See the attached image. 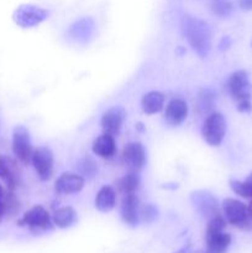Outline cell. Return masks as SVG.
Wrapping results in <instances>:
<instances>
[{
  "label": "cell",
  "mask_w": 252,
  "mask_h": 253,
  "mask_svg": "<svg viewBox=\"0 0 252 253\" xmlns=\"http://www.w3.org/2000/svg\"><path fill=\"white\" fill-rule=\"evenodd\" d=\"M182 29L193 51L200 58H207L211 49V31L208 22L187 15L182 20Z\"/></svg>",
  "instance_id": "6da1fadb"
},
{
  "label": "cell",
  "mask_w": 252,
  "mask_h": 253,
  "mask_svg": "<svg viewBox=\"0 0 252 253\" xmlns=\"http://www.w3.org/2000/svg\"><path fill=\"white\" fill-rule=\"evenodd\" d=\"M227 93L236 101L237 111L249 114L252 111V86L250 83L249 73L244 69L234 72L226 82Z\"/></svg>",
  "instance_id": "7a4b0ae2"
},
{
  "label": "cell",
  "mask_w": 252,
  "mask_h": 253,
  "mask_svg": "<svg viewBox=\"0 0 252 253\" xmlns=\"http://www.w3.org/2000/svg\"><path fill=\"white\" fill-rule=\"evenodd\" d=\"M226 220L221 214L209 219L205 232V245L209 253H226L232 241L231 235L225 232Z\"/></svg>",
  "instance_id": "3957f363"
},
{
  "label": "cell",
  "mask_w": 252,
  "mask_h": 253,
  "mask_svg": "<svg viewBox=\"0 0 252 253\" xmlns=\"http://www.w3.org/2000/svg\"><path fill=\"white\" fill-rule=\"evenodd\" d=\"M227 124L222 114L212 111L207 115L202 126V136L205 142L212 147H217L224 141L226 135Z\"/></svg>",
  "instance_id": "277c9868"
},
{
  "label": "cell",
  "mask_w": 252,
  "mask_h": 253,
  "mask_svg": "<svg viewBox=\"0 0 252 253\" xmlns=\"http://www.w3.org/2000/svg\"><path fill=\"white\" fill-rule=\"evenodd\" d=\"M222 212L224 217L230 225L240 230L251 229V216L249 212V207L240 200L234 198H226L222 200Z\"/></svg>",
  "instance_id": "5b68a950"
},
{
  "label": "cell",
  "mask_w": 252,
  "mask_h": 253,
  "mask_svg": "<svg viewBox=\"0 0 252 253\" xmlns=\"http://www.w3.org/2000/svg\"><path fill=\"white\" fill-rule=\"evenodd\" d=\"M19 226H26L32 234H41L52 230L53 221L49 212L42 205H35L31 209L27 210L21 219L17 221Z\"/></svg>",
  "instance_id": "8992f818"
},
{
  "label": "cell",
  "mask_w": 252,
  "mask_h": 253,
  "mask_svg": "<svg viewBox=\"0 0 252 253\" xmlns=\"http://www.w3.org/2000/svg\"><path fill=\"white\" fill-rule=\"evenodd\" d=\"M49 12L37 5L22 4L16 7L12 14V20L21 29H32L48 19Z\"/></svg>",
  "instance_id": "52a82bcc"
},
{
  "label": "cell",
  "mask_w": 252,
  "mask_h": 253,
  "mask_svg": "<svg viewBox=\"0 0 252 253\" xmlns=\"http://www.w3.org/2000/svg\"><path fill=\"white\" fill-rule=\"evenodd\" d=\"M11 148L12 153L16 157L19 162L22 165L27 166L31 163L32 153H34V148H32L31 138H30V132L25 126L17 125L12 130V138H11Z\"/></svg>",
  "instance_id": "ba28073f"
},
{
  "label": "cell",
  "mask_w": 252,
  "mask_h": 253,
  "mask_svg": "<svg viewBox=\"0 0 252 253\" xmlns=\"http://www.w3.org/2000/svg\"><path fill=\"white\" fill-rule=\"evenodd\" d=\"M31 163L35 168L37 177L42 182H47L53 177L54 172V158L53 152L47 146H41L34 150L31 157Z\"/></svg>",
  "instance_id": "9c48e42d"
},
{
  "label": "cell",
  "mask_w": 252,
  "mask_h": 253,
  "mask_svg": "<svg viewBox=\"0 0 252 253\" xmlns=\"http://www.w3.org/2000/svg\"><path fill=\"white\" fill-rule=\"evenodd\" d=\"M190 200L194 209L208 220L220 214V205L216 197L208 190H194L190 194Z\"/></svg>",
  "instance_id": "30bf717a"
},
{
  "label": "cell",
  "mask_w": 252,
  "mask_h": 253,
  "mask_svg": "<svg viewBox=\"0 0 252 253\" xmlns=\"http://www.w3.org/2000/svg\"><path fill=\"white\" fill-rule=\"evenodd\" d=\"M121 157L128 172H141L147 162L145 146L140 142H128L127 145H125Z\"/></svg>",
  "instance_id": "8fae6325"
},
{
  "label": "cell",
  "mask_w": 252,
  "mask_h": 253,
  "mask_svg": "<svg viewBox=\"0 0 252 253\" xmlns=\"http://www.w3.org/2000/svg\"><path fill=\"white\" fill-rule=\"evenodd\" d=\"M126 116H127V113H126L125 108L120 105L111 106L108 110L104 111L100 119V126L103 128V132L113 136L119 135L126 120Z\"/></svg>",
  "instance_id": "7c38bea8"
},
{
  "label": "cell",
  "mask_w": 252,
  "mask_h": 253,
  "mask_svg": "<svg viewBox=\"0 0 252 253\" xmlns=\"http://www.w3.org/2000/svg\"><path fill=\"white\" fill-rule=\"evenodd\" d=\"M0 179L5 183L6 189L15 192L21 184V172L14 158L6 155H0Z\"/></svg>",
  "instance_id": "4fadbf2b"
},
{
  "label": "cell",
  "mask_w": 252,
  "mask_h": 253,
  "mask_svg": "<svg viewBox=\"0 0 252 253\" xmlns=\"http://www.w3.org/2000/svg\"><path fill=\"white\" fill-rule=\"evenodd\" d=\"M96 25L94 19L91 17H82V19L77 20L73 24L69 26L67 35H68L69 40L79 44L88 43L89 40L94 36L95 32Z\"/></svg>",
  "instance_id": "5bb4252c"
},
{
  "label": "cell",
  "mask_w": 252,
  "mask_h": 253,
  "mask_svg": "<svg viewBox=\"0 0 252 253\" xmlns=\"http://www.w3.org/2000/svg\"><path fill=\"white\" fill-rule=\"evenodd\" d=\"M140 199L135 193L124 195L120 205V215L124 224L136 226L140 222Z\"/></svg>",
  "instance_id": "9a60e30c"
},
{
  "label": "cell",
  "mask_w": 252,
  "mask_h": 253,
  "mask_svg": "<svg viewBox=\"0 0 252 253\" xmlns=\"http://www.w3.org/2000/svg\"><path fill=\"white\" fill-rule=\"evenodd\" d=\"M84 183H85V179L78 173L66 172L62 173L57 178L56 183H54V189L58 194H77V193L82 192V189L84 188Z\"/></svg>",
  "instance_id": "2e32d148"
},
{
  "label": "cell",
  "mask_w": 252,
  "mask_h": 253,
  "mask_svg": "<svg viewBox=\"0 0 252 253\" xmlns=\"http://www.w3.org/2000/svg\"><path fill=\"white\" fill-rule=\"evenodd\" d=\"M188 105L183 99L175 98L169 100L166 106L165 120L170 126H179L187 120Z\"/></svg>",
  "instance_id": "e0dca14e"
},
{
  "label": "cell",
  "mask_w": 252,
  "mask_h": 253,
  "mask_svg": "<svg viewBox=\"0 0 252 253\" xmlns=\"http://www.w3.org/2000/svg\"><path fill=\"white\" fill-rule=\"evenodd\" d=\"M91 151L94 155L104 158V160L113 158L116 153L115 136L103 132L94 140L93 145H91Z\"/></svg>",
  "instance_id": "ac0fdd59"
},
{
  "label": "cell",
  "mask_w": 252,
  "mask_h": 253,
  "mask_svg": "<svg viewBox=\"0 0 252 253\" xmlns=\"http://www.w3.org/2000/svg\"><path fill=\"white\" fill-rule=\"evenodd\" d=\"M165 101V94L157 90H151L146 93L141 99V109L147 115H155V114L162 111Z\"/></svg>",
  "instance_id": "d6986e66"
},
{
  "label": "cell",
  "mask_w": 252,
  "mask_h": 253,
  "mask_svg": "<svg viewBox=\"0 0 252 253\" xmlns=\"http://www.w3.org/2000/svg\"><path fill=\"white\" fill-rule=\"evenodd\" d=\"M216 93L210 88L200 89L195 98V109L199 115H209L212 113L214 106L216 104Z\"/></svg>",
  "instance_id": "ffe728a7"
},
{
  "label": "cell",
  "mask_w": 252,
  "mask_h": 253,
  "mask_svg": "<svg viewBox=\"0 0 252 253\" xmlns=\"http://www.w3.org/2000/svg\"><path fill=\"white\" fill-rule=\"evenodd\" d=\"M116 205V192L111 185H103L95 197V208L100 212H110Z\"/></svg>",
  "instance_id": "44dd1931"
},
{
  "label": "cell",
  "mask_w": 252,
  "mask_h": 253,
  "mask_svg": "<svg viewBox=\"0 0 252 253\" xmlns=\"http://www.w3.org/2000/svg\"><path fill=\"white\" fill-rule=\"evenodd\" d=\"M78 220V215L77 211L72 207H62L54 210L53 215H52V221H53L54 226L58 229H69L73 226Z\"/></svg>",
  "instance_id": "7402d4cb"
},
{
  "label": "cell",
  "mask_w": 252,
  "mask_h": 253,
  "mask_svg": "<svg viewBox=\"0 0 252 253\" xmlns=\"http://www.w3.org/2000/svg\"><path fill=\"white\" fill-rule=\"evenodd\" d=\"M140 183L141 180L138 173L128 172L127 174L123 175L118 180V188L124 195L132 194V193H136V190L140 188Z\"/></svg>",
  "instance_id": "603a6c76"
},
{
  "label": "cell",
  "mask_w": 252,
  "mask_h": 253,
  "mask_svg": "<svg viewBox=\"0 0 252 253\" xmlns=\"http://www.w3.org/2000/svg\"><path fill=\"white\" fill-rule=\"evenodd\" d=\"M77 169H78V174H81L84 179L93 178L98 173V163L90 156H84L77 163Z\"/></svg>",
  "instance_id": "cb8c5ba5"
},
{
  "label": "cell",
  "mask_w": 252,
  "mask_h": 253,
  "mask_svg": "<svg viewBox=\"0 0 252 253\" xmlns=\"http://www.w3.org/2000/svg\"><path fill=\"white\" fill-rule=\"evenodd\" d=\"M210 10L219 17H229L234 11V5L230 0H211Z\"/></svg>",
  "instance_id": "d4e9b609"
},
{
  "label": "cell",
  "mask_w": 252,
  "mask_h": 253,
  "mask_svg": "<svg viewBox=\"0 0 252 253\" xmlns=\"http://www.w3.org/2000/svg\"><path fill=\"white\" fill-rule=\"evenodd\" d=\"M158 209L153 204H145L140 207V221L145 224H152L158 219Z\"/></svg>",
  "instance_id": "484cf974"
},
{
  "label": "cell",
  "mask_w": 252,
  "mask_h": 253,
  "mask_svg": "<svg viewBox=\"0 0 252 253\" xmlns=\"http://www.w3.org/2000/svg\"><path fill=\"white\" fill-rule=\"evenodd\" d=\"M231 46H232L231 37L222 36L221 39H220L219 44H217V49H219L220 52H225V51H227V49H230V47Z\"/></svg>",
  "instance_id": "4316f807"
},
{
  "label": "cell",
  "mask_w": 252,
  "mask_h": 253,
  "mask_svg": "<svg viewBox=\"0 0 252 253\" xmlns=\"http://www.w3.org/2000/svg\"><path fill=\"white\" fill-rule=\"evenodd\" d=\"M239 5L242 10H252V0H239Z\"/></svg>",
  "instance_id": "83f0119b"
},
{
  "label": "cell",
  "mask_w": 252,
  "mask_h": 253,
  "mask_svg": "<svg viewBox=\"0 0 252 253\" xmlns=\"http://www.w3.org/2000/svg\"><path fill=\"white\" fill-rule=\"evenodd\" d=\"M189 250H190V244H187L185 246H183L182 249L178 250V251L174 253H189Z\"/></svg>",
  "instance_id": "f1b7e54d"
},
{
  "label": "cell",
  "mask_w": 252,
  "mask_h": 253,
  "mask_svg": "<svg viewBox=\"0 0 252 253\" xmlns=\"http://www.w3.org/2000/svg\"><path fill=\"white\" fill-rule=\"evenodd\" d=\"M245 182H246L247 184L250 185V188H251V189H252V173L249 175V177L246 178V180H245Z\"/></svg>",
  "instance_id": "f546056e"
},
{
  "label": "cell",
  "mask_w": 252,
  "mask_h": 253,
  "mask_svg": "<svg viewBox=\"0 0 252 253\" xmlns=\"http://www.w3.org/2000/svg\"><path fill=\"white\" fill-rule=\"evenodd\" d=\"M136 128H137L138 131H143V130H145V128H143V125L141 123H138L137 125H136Z\"/></svg>",
  "instance_id": "4dcf8cb0"
},
{
  "label": "cell",
  "mask_w": 252,
  "mask_h": 253,
  "mask_svg": "<svg viewBox=\"0 0 252 253\" xmlns=\"http://www.w3.org/2000/svg\"><path fill=\"white\" fill-rule=\"evenodd\" d=\"M249 212H250V216H251V221H252V202L250 203V205H249Z\"/></svg>",
  "instance_id": "1f68e13d"
},
{
  "label": "cell",
  "mask_w": 252,
  "mask_h": 253,
  "mask_svg": "<svg viewBox=\"0 0 252 253\" xmlns=\"http://www.w3.org/2000/svg\"><path fill=\"white\" fill-rule=\"evenodd\" d=\"M6 193H7V192H6ZM5 197H6V195H5ZM0 205H2V207L5 208V199H4V200H0ZM5 215H6V214H5Z\"/></svg>",
  "instance_id": "d6a6232c"
},
{
  "label": "cell",
  "mask_w": 252,
  "mask_h": 253,
  "mask_svg": "<svg viewBox=\"0 0 252 253\" xmlns=\"http://www.w3.org/2000/svg\"><path fill=\"white\" fill-rule=\"evenodd\" d=\"M194 253H209L208 251H197V252H194Z\"/></svg>",
  "instance_id": "836d02e7"
},
{
  "label": "cell",
  "mask_w": 252,
  "mask_h": 253,
  "mask_svg": "<svg viewBox=\"0 0 252 253\" xmlns=\"http://www.w3.org/2000/svg\"><path fill=\"white\" fill-rule=\"evenodd\" d=\"M251 46H252V42H251Z\"/></svg>",
  "instance_id": "e575fe53"
}]
</instances>
